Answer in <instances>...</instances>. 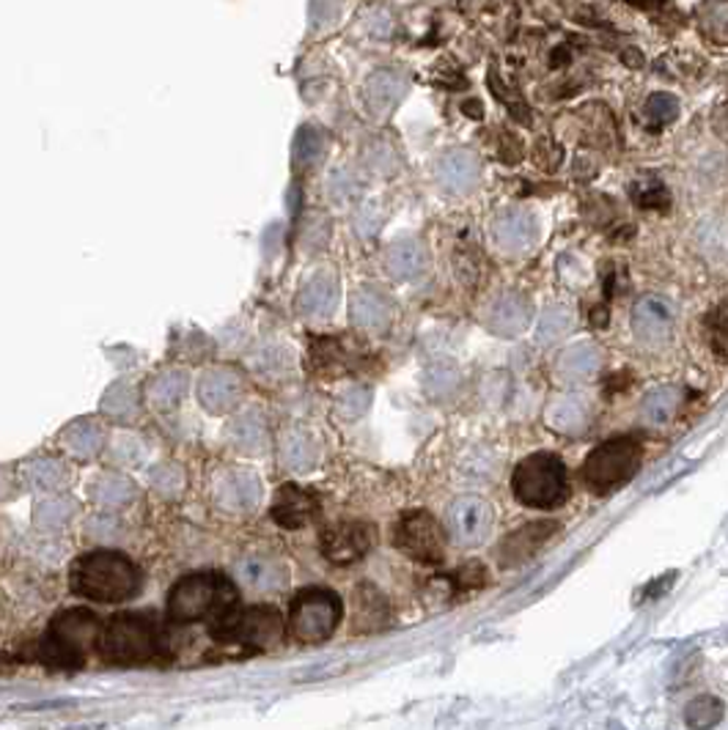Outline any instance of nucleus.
<instances>
[{
    "label": "nucleus",
    "mask_w": 728,
    "mask_h": 730,
    "mask_svg": "<svg viewBox=\"0 0 728 730\" xmlns=\"http://www.w3.org/2000/svg\"><path fill=\"white\" fill-rule=\"evenodd\" d=\"M629 5H638V9H654V5H660L662 0H627Z\"/></svg>",
    "instance_id": "obj_48"
},
{
    "label": "nucleus",
    "mask_w": 728,
    "mask_h": 730,
    "mask_svg": "<svg viewBox=\"0 0 728 730\" xmlns=\"http://www.w3.org/2000/svg\"><path fill=\"white\" fill-rule=\"evenodd\" d=\"M75 591L91 602H127L138 593L141 574L124 554L94 552L78 560L72 571Z\"/></svg>",
    "instance_id": "obj_1"
},
{
    "label": "nucleus",
    "mask_w": 728,
    "mask_h": 730,
    "mask_svg": "<svg viewBox=\"0 0 728 730\" xmlns=\"http://www.w3.org/2000/svg\"><path fill=\"white\" fill-rule=\"evenodd\" d=\"M320 151H322V137L316 135V132H303V135H300V143H298V159L300 162H314L316 157H320Z\"/></svg>",
    "instance_id": "obj_45"
},
{
    "label": "nucleus",
    "mask_w": 728,
    "mask_h": 730,
    "mask_svg": "<svg viewBox=\"0 0 728 730\" xmlns=\"http://www.w3.org/2000/svg\"><path fill=\"white\" fill-rule=\"evenodd\" d=\"M723 719V703L712 695H701L695 697L693 703H687L684 708V722L690 728H709V725H717Z\"/></svg>",
    "instance_id": "obj_39"
},
{
    "label": "nucleus",
    "mask_w": 728,
    "mask_h": 730,
    "mask_svg": "<svg viewBox=\"0 0 728 730\" xmlns=\"http://www.w3.org/2000/svg\"><path fill=\"white\" fill-rule=\"evenodd\" d=\"M86 532H89L94 541H113L119 536V521L113 516H94V519L86 525Z\"/></svg>",
    "instance_id": "obj_44"
},
{
    "label": "nucleus",
    "mask_w": 728,
    "mask_h": 730,
    "mask_svg": "<svg viewBox=\"0 0 728 730\" xmlns=\"http://www.w3.org/2000/svg\"><path fill=\"white\" fill-rule=\"evenodd\" d=\"M640 467V445L632 437L607 439L589 453L583 464V475L596 492H611L624 486Z\"/></svg>",
    "instance_id": "obj_5"
},
{
    "label": "nucleus",
    "mask_w": 728,
    "mask_h": 730,
    "mask_svg": "<svg viewBox=\"0 0 728 730\" xmlns=\"http://www.w3.org/2000/svg\"><path fill=\"white\" fill-rule=\"evenodd\" d=\"M492 530V505L481 497H459L448 508V532L459 547H481Z\"/></svg>",
    "instance_id": "obj_10"
},
{
    "label": "nucleus",
    "mask_w": 728,
    "mask_h": 730,
    "mask_svg": "<svg viewBox=\"0 0 728 730\" xmlns=\"http://www.w3.org/2000/svg\"><path fill=\"white\" fill-rule=\"evenodd\" d=\"M638 203H640V206H649V209H665L668 206L665 187H662V184L646 187V190L638 192Z\"/></svg>",
    "instance_id": "obj_46"
},
{
    "label": "nucleus",
    "mask_w": 728,
    "mask_h": 730,
    "mask_svg": "<svg viewBox=\"0 0 728 730\" xmlns=\"http://www.w3.org/2000/svg\"><path fill=\"white\" fill-rule=\"evenodd\" d=\"M671 307L654 296H643L632 307V329L640 344L657 346L671 335Z\"/></svg>",
    "instance_id": "obj_19"
},
{
    "label": "nucleus",
    "mask_w": 728,
    "mask_h": 730,
    "mask_svg": "<svg viewBox=\"0 0 728 730\" xmlns=\"http://www.w3.org/2000/svg\"><path fill=\"white\" fill-rule=\"evenodd\" d=\"M89 494L97 505H102V508L108 510H116L135 503L138 486H135L127 475H122V472H102V475H97L94 481H91Z\"/></svg>",
    "instance_id": "obj_27"
},
{
    "label": "nucleus",
    "mask_w": 728,
    "mask_h": 730,
    "mask_svg": "<svg viewBox=\"0 0 728 730\" xmlns=\"http://www.w3.org/2000/svg\"><path fill=\"white\" fill-rule=\"evenodd\" d=\"M338 305V278L327 269L314 272L303 283L298 296V307L309 318H327Z\"/></svg>",
    "instance_id": "obj_18"
},
{
    "label": "nucleus",
    "mask_w": 728,
    "mask_h": 730,
    "mask_svg": "<svg viewBox=\"0 0 728 730\" xmlns=\"http://www.w3.org/2000/svg\"><path fill=\"white\" fill-rule=\"evenodd\" d=\"M265 483L254 470H226L215 478V503L228 514H248L261 503Z\"/></svg>",
    "instance_id": "obj_12"
},
{
    "label": "nucleus",
    "mask_w": 728,
    "mask_h": 730,
    "mask_svg": "<svg viewBox=\"0 0 728 730\" xmlns=\"http://www.w3.org/2000/svg\"><path fill=\"white\" fill-rule=\"evenodd\" d=\"M572 327H574V313L563 305H552L541 313L539 327H536V340H539L541 346L556 344V340L567 338V335L572 333Z\"/></svg>",
    "instance_id": "obj_35"
},
{
    "label": "nucleus",
    "mask_w": 728,
    "mask_h": 730,
    "mask_svg": "<svg viewBox=\"0 0 728 730\" xmlns=\"http://www.w3.org/2000/svg\"><path fill=\"white\" fill-rule=\"evenodd\" d=\"M514 497L528 508H556L567 499V467L552 453H534L517 464L512 475Z\"/></svg>",
    "instance_id": "obj_3"
},
{
    "label": "nucleus",
    "mask_w": 728,
    "mask_h": 730,
    "mask_svg": "<svg viewBox=\"0 0 728 730\" xmlns=\"http://www.w3.org/2000/svg\"><path fill=\"white\" fill-rule=\"evenodd\" d=\"M237 580L250 591L272 593L281 591L289 580V571L281 560L272 558H248L237 565Z\"/></svg>",
    "instance_id": "obj_24"
},
{
    "label": "nucleus",
    "mask_w": 728,
    "mask_h": 730,
    "mask_svg": "<svg viewBox=\"0 0 728 730\" xmlns=\"http://www.w3.org/2000/svg\"><path fill=\"white\" fill-rule=\"evenodd\" d=\"M113 459L119 461V464L124 467H135L141 459H144V442H141L138 437H130V434H122V437H116V442H113Z\"/></svg>",
    "instance_id": "obj_42"
},
{
    "label": "nucleus",
    "mask_w": 728,
    "mask_h": 730,
    "mask_svg": "<svg viewBox=\"0 0 728 730\" xmlns=\"http://www.w3.org/2000/svg\"><path fill=\"white\" fill-rule=\"evenodd\" d=\"M102 412L116 420H127V417L138 415V388L130 379H119L108 388L102 395Z\"/></svg>",
    "instance_id": "obj_34"
},
{
    "label": "nucleus",
    "mask_w": 728,
    "mask_h": 730,
    "mask_svg": "<svg viewBox=\"0 0 728 730\" xmlns=\"http://www.w3.org/2000/svg\"><path fill=\"white\" fill-rule=\"evenodd\" d=\"M270 514L281 527L298 530V527H305L309 521H314V516L320 514V499H316V494L309 492V488H300L289 483V486L278 488Z\"/></svg>",
    "instance_id": "obj_15"
},
{
    "label": "nucleus",
    "mask_w": 728,
    "mask_h": 730,
    "mask_svg": "<svg viewBox=\"0 0 728 730\" xmlns=\"http://www.w3.org/2000/svg\"><path fill=\"white\" fill-rule=\"evenodd\" d=\"M426 247L418 239H402L393 242L385 252V269L396 280H415L426 272Z\"/></svg>",
    "instance_id": "obj_25"
},
{
    "label": "nucleus",
    "mask_w": 728,
    "mask_h": 730,
    "mask_svg": "<svg viewBox=\"0 0 728 730\" xmlns=\"http://www.w3.org/2000/svg\"><path fill=\"white\" fill-rule=\"evenodd\" d=\"M534 311H530V302L519 294H503L486 311V329L492 335H501V338H514L523 329H528Z\"/></svg>",
    "instance_id": "obj_17"
},
{
    "label": "nucleus",
    "mask_w": 728,
    "mask_h": 730,
    "mask_svg": "<svg viewBox=\"0 0 728 730\" xmlns=\"http://www.w3.org/2000/svg\"><path fill=\"white\" fill-rule=\"evenodd\" d=\"M149 483L157 494H163V497H177V494L184 492L182 467L173 464V461H160V464L152 467Z\"/></svg>",
    "instance_id": "obj_38"
},
{
    "label": "nucleus",
    "mask_w": 728,
    "mask_h": 730,
    "mask_svg": "<svg viewBox=\"0 0 728 730\" xmlns=\"http://www.w3.org/2000/svg\"><path fill=\"white\" fill-rule=\"evenodd\" d=\"M245 393V379L237 368H210L204 377L199 379V401L206 412L212 415H223V412L234 409Z\"/></svg>",
    "instance_id": "obj_13"
},
{
    "label": "nucleus",
    "mask_w": 728,
    "mask_h": 730,
    "mask_svg": "<svg viewBox=\"0 0 728 730\" xmlns=\"http://www.w3.org/2000/svg\"><path fill=\"white\" fill-rule=\"evenodd\" d=\"M215 634L228 642H243L250 648H267L283 634V618L272 607H250L243 613H226Z\"/></svg>",
    "instance_id": "obj_8"
},
{
    "label": "nucleus",
    "mask_w": 728,
    "mask_h": 730,
    "mask_svg": "<svg viewBox=\"0 0 728 730\" xmlns=\"http://www.w3.org/2000/svg\"><path fill=\"white\" fill-rule=\"evenodd\" d=\"M349 313H352V322L358 324L360 329L377 333V329H385L388 324H391L393 305L382 291L358 289L352 294V302H349Z\"/></svg>",
    "instance_id": "obj_21"
},
{
    "label": "nucleus",
    "mask_w": 728,
    "mask_h": 730,
    "mask_svg": "<svg viewBox=\"0 0 728 730\" xmlns=\"http://www.w3.org/2000/svg\"><path fill=\"white\" fill-rule=\"evenodd\" d=\"M558 530L556 521H530V525L519 527L512 536H506V541L501 543V565L503 569H514V565H523L550 541L552 532Z\"/></svg>",
    "instance_id": "obj_16"
},
{
    "label": "nucleus",
    "mask_w": 728,
    "mask_h": 730,
    "mask_svg": "<svg viewBox=\"0 0 728 730\" xmlns=\"http://www.w3.org/2000/svg\"><path fill=\"white\" fill-rule=\"evenodd\" d=\"M102 445H105V434H102V428L91 420H78L64 431V448L80 461L94 459V456L102 450Z\"/></svg>",
    "instance_id": "obj_31"
},
{
    "label": "nucleus",
    "mask_w": 728,
    "mask_h": 730,
    "mask_svg": "<svg viewBox=\"0 0 728 730\" xmlns=\"http://www.w3.org/2000/svg\"><path fill=\"white\" fill-rule=\"evenodd\" d=\"M643 115L651 121V126L671 124L679 115V102L671 93H651L643 104Z\"/></svg>",
    "instance_id": "obj_40"
},
{
    "label": "nucleus",
    "mask_w": 728,
    "mask_h": 730,
    "mask_svg": "<svg viewBox=\"0 0 728 730\" xmlns=\"http://www.w3.org/2000/svg\"><path fill=\"white\" fill-rule=\"evenodd\" d=\"M492 242L506 256H523L536 242V220L523 209H506L492 220Z\"/></svg>",
    "instance_id": "obj_14"
},
{
    "label": "nucleus",
    "mask_w": 728,
    "mask_h": 730,
    "mask_svg": "<svg viewBox=\"0 0 728 730\" xmlns=\"http://www.w3.org/2000/svg\"><path fill=\"white\" fill-rule=\"evenodd\" d=\"M459 384V371L453 362H435L432 368H426L424 373V390L432 398H448V395L457 390Z\"/></svg>",
    "instance_id": "obj_37"
},
{
    "label": "nucleus",
    "mask_w": 728,
    "mask_h": 730,
    "mask_svg": "<svg viewBox=\"0 0 728 730\" xmlns=\"http://www.w3.org/2000/svg\"><path fill=\"white\" fill-rule=\"evenodd\" d=\"M393 538H396V547L413 560H418V563H443V558H446L443 527L426 510L404 514L399 519L396 530H393Z\"/></svg>",
    "instance_id": "obj_9"
},
{
    "label": "nucleus",
    "mask_w": 728,
    "mask_h": 730,
    "mask_svg": "<svg viewBox=\"0 0 728 730\" xmlns=\"http://www.w3.org/2000/svg\"><path fill=\"white\" fill-rule=\"evenodd\" d=\"M100 634V620L89 609H69L53 620L45 642H42V656L53 667H80L86 651Z\"/></svg>",
    "instance_id": "obj_4"
},
{
    "label": "nucleus",
    "mask_w": 728,
    "mask_h": 730,
    "mask_svg": "<svg viewBox=\"0 0 728 730\" xmlns=\"http://www.w3.org/2000/svg\"><path fill=\"white\" fill-rule=\"evenodd\" d=\"M338 415L347 417V420H355V417L366 415V409L371 406V390L363 388V384H352V388L344 390L336 401Z\"/></svg>",
    "instance_id": "obj_41"
},
{
    "label": "nucleus",
    "mask_w": 728,
    "mask_h": 730,
    "mask_svg": "<svg viewBox=\"0 0 728 730\" xmlns=\"http://www.w3.org/2000/svg\"><path fill=\"white\" fill-rule=\"evenodd\" d=\"M621 60L629 66V69H640V66H643V55H640L635 47L624 49V53H621Z\"/></svg>",
    "instance_id": "obj_47"
},
{
    "label": "nucleus",
    "mask_w": 728,
    "mask_h": 730,
    "mask_svg": "<svg viewBox=\"0 0 728 730\" xmlns=\"http://www.w3.org/2000/svg\"><path fill=\"white\" fill-rule=\"evenodd\" d=\"M188 371H182V368H168V371H160L157 377L149 379V384H146V401H149L152 409L171 412L173 406L182 404V398L188 395Z\"/></svg>",
    "instance_id": "obj_23"
},
{
    "label": "nucleus",
    "mask_w": 728,
    "mask_h": 730,
    "mask_svg": "<svg viewBox=\"0 0 728 730\" xmlns=\"http://www.w3.org/2000/svg\"><path fill=\"white\" fill-rule=\"evenodd\" d=\"M228 439L239 453H265L267 448V420L259 409H245L228 426Z\"/></svg>",
    "instance_id": "obj_26"
},
{
    "label": "nucleus",
    "mask_w": 728,
    "mask_h": 730,
    "mask_svg": "<svg viewBox=\"0 0 728 730\" xmlns=\"http://www.w3.org/2000/svg\"><path fill=\"white\" fill-rule=\"evenodd\" d=\"M237 604V591L228 580L217 574H193L184 576L168 596V615L177 624H190V620L210 618L217 615L223 618L232 613Z\"/></svg>",
    "instance_id": "obj_2"
},
{
    "label": "nucleus",
    "mask_w": 728,
    "mask_h": 730,
    "mask_svg": "<svg viewBox=\"0 0 728 730\" xmlns=\"http://www.w3.org/2000/svg\"><path fill=\"white\" fill-rule=\"evenodd\" d=\"M602 366V351L600 346L591 344V340H580V344L569 346L561 351L556 362V373L563 382H585V379L594 377Z\"/></svg>",
    "instance_id": "obj_22"
},
{
    "label": "nucleus",
    "mask_w": 728,
    "mask_h": 730,
    "mask_svg": "<svg viewBox=\"0 0 728 730\" xmlns=\"http://www.w3.org/2000/svg\"><path fill=\"white\" fill-rule=\"evenodd\" d=\"M25 475H29V483L36 488V492L47 494L67 486L72 472H69V467L58 459H36L34 464H29Z\"/></svg>",
    "instance_id": "obj_33"
},
{
    "label": "nucleus",
    "mask_w": 728,
    "mask_h": 730,
    "mask_svg": "<svg viewBox=\"0 0 728 730\" xmlns=\"http://www.w3.org/2000/svg\"><path fill=\"white\" fill-rule=\"evenodd\" d=\"M281 461L289 467L292 472H311L320 461V445L314 442V437L300 428H292L287 431L281 442Z\"/></svg>",
    "instance_id": "obj_29"
},
{
    "label": "nucleus",
    "mask_w": 728,
    "mask_h": 730,
    "mask_svg": "<svg viewBox=\"0 0 728 730\" xmlns=\"http://www.w3.org/2000/svg\"><path fill=\"white\" fill-rule=\"evenodd\" d=\"M341 613V598L336 593L325 591V587H311L292 602L289 629L300 642H309V645L325 642L336 631Z\"/></svg>",
    "instance_id": "obj_6"
},
{
    "label": "nucleus",
    "mask_w": 728,
    "mask_h": 730,
    "mask_svg": "<svg viewBox=\"0 0 728 730\" xmlns=\"http://www.w3.org/2000/svg\"><path fill=\"white\" fill-rule=\"evenodd\" d=\"M155 626L144 615H116L102 631V653L116 664H138L155 656Z\"/></svg>",
    "instance_id": "obj_7"
},
{
    "label": "nucleus",
    "mask_w": 728,
    "mask_h": 730,
    "mask_svg": "<svg viewBox=\"0 0 728 730\" xmlns=\"http://www.w3.org/2000/svg\"><path fill=\"white\" fill-rule=\"evenodd\" d=\"M289 362H292V355H289L287 349H281V346H267V349H261L259 355L254 357V366L259 368L261 373H270L272 368H287Z\"/></svg>",
    "instance_id": "obj_43"
},
{
    "label": "nucleus",
    "mask_w": 728,
    "mask_h": 730,
    "mask_svg": "<svg viewBox=\"0 0 728 730\" xmlns=\"http://www.w3.org/2000/svg\"><path fill=\"white\" fill-rule=\"evenodd\" d=\"M679 406H682V390L673 388V384H662V388L651 390L649 395L640 404V420L646 426H665L676 417Z\"/></svg>",
    "instance_id": "obj_28"
},
{
    "label": "nucleus",
    "mask_w": 728,
    "mask_h": 730,
    "mask_svg": "<svg viewBox=\"0 0 728 730\" xmlns=\"http://www.w3.org/2000/svg\"><path fill=\"white\" fill-rule=\"evenodd\" d=\"M78 514V503L72 497H45L42 503H36L34 508V525L45 532H58L72 521V516Z\"/></svg>",
    "instance_id": "obj_32"
},
{
    "label": "nucleus",
    "mask_w": 728,
    "mask_h": 730,
    "mask_svg": "<svg viewBox=\"0 0 728 730\" xmlns=\"http://www.w3.org/2000/svg\"><path fill=\"white\" fill-rule=\"evenodd\" d=\"M545 420L558 434H583L591 426V404L583 395H556L547 404Z\"/></svg>",
    "instance_id": "obj_20"
},
{
    "label": "nucleus",
    "mask_w": 728,
    "mask_h": 730,
    "mask_svg": "<svg viewBox=\"0 0 728 730\" xmlns=\"http://www.w3.org/2000/svg\"><path fill=\"white\" fill-rule=\"evenodd\" d=\"M701 27L717 44H728V0H706L698 11Z\"/></svg>",
    "instance_id": "obj_36"
},
{
    "label": "nucleus",
    "mask_w": 728,
    "mask_h": 730,
    "mask_svg": "<svg viewBox=\"0 0 728 730\" xmlns=\"http://www.w3.org/2000/svg\"><path fill=\"white\" fill-rule=\"evenodd\" d=\"M374 543V527L363 521H341L322 532V554L331 563L347 565L363 558Z\"/></svg>",
    "instance_id": "obj_11"
},
{
    "label": "nucleus",
    "mask_w": 728,
    "mask_h": 730,
    "mask_svg": "<svg viewBox=\"0 0 728 730\" xmlns=\"http://www.w3.org/2000/svg\"><path fill=\"white\" fill-rule=\"evenodd\" d=\"M440 181L446 190L464 192L479 181V162L468 151H451L440 162Z\"/></svg>",
    "instance_id": "obj_30"
}]
</instances>
